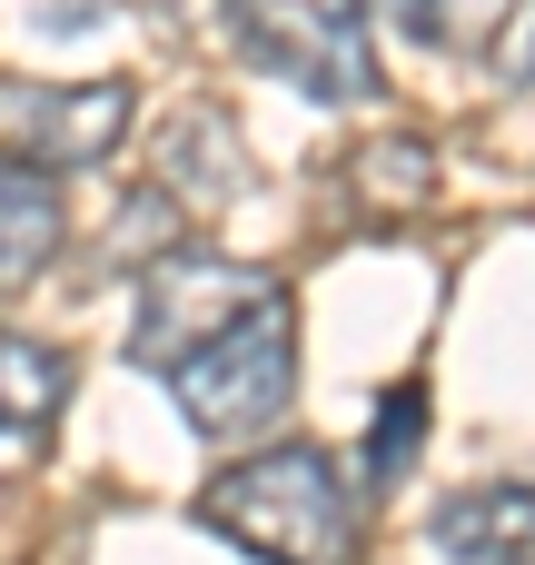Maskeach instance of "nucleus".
Wrapping results in <instances>:
<instances>
[{
  "label": "nucleus",
  "mask_w": 535,
  "mask_h": 565,
  "mask_svg": "<svg viewBox=\"0 0 535 565\" xmlns=\"http://www.w3.org/2000/svg\"><path fill=\"white\" fill-rule=\"evenodd\" d=\"M506 565H535V556H506Z\"/></svg>",
  "instance_id": "12"
},
{
  "label": "nucleus",
  "mask_w": 535,
  "mask_h": 565,
  "mask_svg": "<svg viewBox=\"0 0 535 565\" xmlns=\"http://www.w3.org/2000/svg\"><path fill=\"white\" fill-rule=\"evenodd\" d=\"M258 288H278L268 268H248V258H218V248H159L149 258V278H139V318H129V367H149V377H169L199 338H218Z\"/></svg>",
  "instance_id": "4"
},
{
  "label": "nucleus",
  "mask_w": 535,
  "mask_h": 565,
  "mask_svg": "<svg viewBox=\"0 0 535 565\" xmlns=\"http://www.w3.org/2000/svg\"><path fill=\"white\" fill-rule=\"evenodd\" d=\"M169 397H179V427L189 437L258 447L298 407V308H288V288H258L218 338H199L169 367Z\"/></svg>",
  "instance_id": "2"
},
{
  "label": "nucleus",
  "mask_w": 535,
  "mask_h": 565,
  "mask_svg": "<svg viewBox=\"0 0 535 565\" xmlns=\"http://www.w3.org/2000/svg\"><path fill=\"white\" fill-rule=\"evenodd\" d=\"M367 20L407 30L417 50H457V60H486L496 30L516 20V0H367Z\"/></svg>",
  "instance_id": "9"
},
{
  "label": "nucleus",
  "mask_w": 535,
  "mask_h": 565,
  "mask_svg": "<svg viewBox=\"0 0 535 565\" xmlns=\"http://www.w3.org/2000/svg\"><path fill=\"white\" fill-rule=\"evenodd\" d=\"M427 546H437L447 565L535 556V477H486V487H457V497L427 516Z\"/></svg>",
  "instance_id": "6"
},
{
  "label": "nucleus",
  "mask_w": 535,
  "mask_h": 565,
  "mask_svg": "<svg viewBox=\"0 0 535 565\" xmlns=\"http://www.w3.org/2000/svg\"><path fill=\"white\" fill-rule=\"evenodd\" d=\"M129 109L139 89L129 79H20L0 89V119H10V149L40 159V169H89L129 139Z\"/></svg>",
  "instance_id": "5"
},
{
  "label": "nucleus",
  "mask_w": 535,
  "mask_h": 565,
  "mask_svg": "<svg viewBox=\"0 0 535 565\" xmlns=\"http://www.w3.org/2000/svg\"><path fill=\"white\" fill-rule=\"evenodd\" d=\"M427 447V377H397L377 397V427H367V457H357V497H387Z\"/></svg>",
  "instance_id": "10"
},
{
  "label": "nucleus",
  "mask_w": 535,
  "mask_h": 565,
  "mask_svg": "<svg viewBox=\"0 0 535 565\" xmlns=\"http://www.w3.org/2000/svg\"><path fill=\"white\" fill-rule=\"evenodd\" d=\"M60 397H69V358L50 338L0 328V437H50Z\"/></svg>",
  "instance_id": "8"
},
{
  "label": "nucleus",
  "mask_w": 535,
  "mask_h": 565,
  "mask_svg": "<svg viewBox=\"0 0 535 565\" xmlns=\"http://www.w3.org/2000/svg\"><path fill=\"white\" fill-rule=\"evenodd\" d=\"M199 526L258 565H357L367 497H357L347 457H328L318 437H278V447L228 457L199 487Z\"/></svg>",
  "instance_id": "1"
},
{
  "label": "nucleus",
  "mask_w": 535,
  "mask_h": 565,
  "mask_svg": "<svg viewBox=\"0 0 535 565\" xmlns=\"http://www.w3.org/2000/svg\"><path fill=\"white\" fill-rule=\"evenodd\" d=\"M228 30L298 99L357 109V99L387 89L377 79V40H367V0H228Z\"/></svg>",
  "instance_id": "3"
},
{
  "label": "nucleus",
  "mask_w": 535,
  "mask_h": 565,
  "mask_svg": "<svg viewBox=\"0 0 535 565\" xmlns=\"http://www.w3.org/2000/svg\"><path fill=\"white\" fill-rule=\"evenodd\" d=\"M357 179L397 209V199H427L437 189V159H427V139H377V149H357Z\"/></svg>",
  "instance_id": "11"
},
{
  "label": "nucleus",
  "mask_w": 535,
  "mask_h": 565,
  "mask_svg": "<svg viewBox=\"0 0 535 565\" xmlns=\"http://www.w3.org/2000/svg\"><path fill=\"white\" fill-rule=\"evenodd\" d=\"M69 248V199H60V169L0 149V298L30 288L50 258Z\"/></svg>",
  "instance_id": "7"
}]
</instances>
